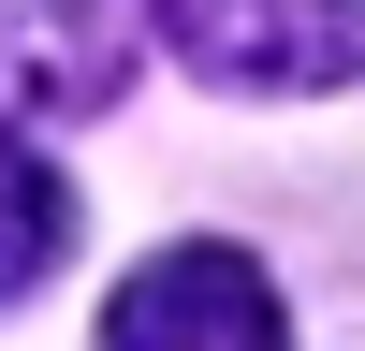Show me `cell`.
I'll use <instances>...</instances> for the list:
<instances>
[{"mask_svg": "<svg viewBox=\"0 0 365 351\" xmlns=\"http://www.w3.org/2000/svg\"><path fill=\"white\" fill-rule=\"evenodd\" d=\"M58 249H73V190H58V161H44V146H15V132H0V307H15V292L44 278Z\"/></svg>", "mask_w": 365, "mask_h": 351, "instance_id": "cell-4", "label": "cell"}, {"mask_svg": "<svg viewBox=\"0 0 365 351\" xmlns=\"http://www.w3.org/2000/svg\"><path fill=\"white\" fill-rule=\"evenodd\" d=\"M117 73H132V0H0V132L103 117Z\"/></svg>", "mask_w": 365, "mask_h": 351, "instance_id": "cell-3", "label": "cell"}, {"mask_svg": "<svg viewBox=\"0 0 365 351\" xmlns=\"http://www.w3.org/2000/svg\"><path fill=\"white\" fill-rule=\"evenodd\" d=\"M146 15H161V44L190 58V73H220V88L307 103V88L365 73V0H146Z\"/></svg>", "mask_w": 365, "mask_h": 351, "instance_id": "cell-1", "label": "cell"}, {"mask_svg": "<svg viewBox=\"0 0 365 351\" xmlns=\"http://www.w3.org/2000/svg\"><path fill=\"white\" fill-rule=\"evenodd\" d=\"M103 351H292V322H278V278L249 249H205L190 234V249H146L117 278Z\"/></svg>", "mask_w": 365, "mask_h": 351, "instance_id": "cell-2", "label": "cell"}]
</instances>
